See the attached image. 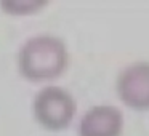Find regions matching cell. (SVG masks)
I'll return each mask as SVG.
<instances>
[{
  "mask_svg": "<svg viewBox=\"0 0 149 136\" xmlns=\"http://www.w3.org/2000/svg\"><path fill=\"white\" fill-rule=\"evenodd\" d=\"M69 53L64 42L55 35H36L26 40L18 53V69L31 82L59 77L68 67Z\"/></svg>",
  "mask_w": 149,
  "mask_h": 136,
  "instance_id": "cell-1",
  "label": "cell"
},
{
  "mask_svg": "<svg viewBox=\"0 0 149 136\" xmlns=\"http://www.w3.org/2000/svg\"><path fill=\"white\" fill-rule=\"evenodd\" d=\"M34 117L37 123L50 131H61L71 125L75 115V101L61 87L48 85L34 98Z\"/></svg>",
  "mask_w": 149,
  "mask_h": 136,
  "instance_id": "cell-2",
  "label": "cell"
},
{
  "mask_svg": "<svg viewBox=\"0 0 149 136\" xmlns=\"http://www.w3.org/2000/svg\"><path fill=\"white\" fill-rule=\"evenodd\" d=\"M117 93L125 106L135 110L149 109V62L125 67L117 80Z\"/></svg>",
  "mask_w": 149,
  "mask_h": 136,
  "instance_id": "cell-3",
  "label": "cell"
},
{
  "mask_svg": "<svg viewBox=\"0 0 149 136\" xmlns=\"http://www.w3.org/2000/svg\"><path fill=\"white\" fill-rule=\"evenodd\" d=\"M123 115L114 106H95L84 114L79 136H120Z\"/></svg>",
  "mask_w": 149,
  "mask_h": 136,
  "instance_id": "cell-4",
  "label": "cell"
},
{
  "mask_svg": "<svg viewBox=\"0 0 149 136\" xmlns=\"http://www.w3.org/2000/svg\"><path fill=\"white\" fill-rule=\"evenodd\" d=\"M2 5V10L8 15H13V16H23V15H31L39 11L40 8H43L45 5H48V2H42V0H37V2H31V0H3L0 2Z\"/></svg>",
  "mask_w": 149,
  "mask_h": 136,
  "instance_id": "cell-5",
  "label": "cell"
}]
</instances>
